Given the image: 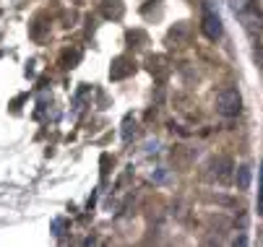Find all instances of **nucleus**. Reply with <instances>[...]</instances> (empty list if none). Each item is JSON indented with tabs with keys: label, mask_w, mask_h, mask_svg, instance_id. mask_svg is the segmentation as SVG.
Wrapping results in <instances>:
<instances>
[{
	"label": "nucleus",
	"mask_w": 263,
	"mask_h": 247,
	"mask_svg": "<svg viewBox=\"0 0 263 247\" xmlns=\"http://www.w3.org/2000/svg\"><path fill=\"white\" fill-rule=\"evenodd\" d=\"M216 112L221 117H237L242 112V96L235 86H224L216 94Z\"/></svg>",
	"instance_id": "nucleus-1"
},
{
	"label": "nucleus",
	"mask_w": 263,
	"mask_h": 247,
	"mask_svg": "<svg viewBox=\"0 0 263 247\" xmlns=\"http://www.w3.org/2000/svg\"><path fill=\"white\" fill-rule=\"evenodd\" d=\"M240 18H242V24H245V29L250 34H260L263 31V13H260V8L255 3H245L240 8Z\"/></svg>",
	"instance_id": "nucleus-4"
},
{
	"label": "nucleus",
	"mask_w": 263,
	"mask_h": 247,
	"mask_svg": "<svg viewBox=\"0 0 263 247\" xmlns=\"http://www.w3.org/2000/svg\"><path fill=\"white\" fill-rule=\"evenodd\" d=\"M258 214H263V164H260V195H258Z\"/></svg>",
	"instance_id": "nucleus-9"
},
{
	"label": "nucleus",
	"mask_w": 263,
	"mask_h": 247,
	"mask_svg": "<svg viewBox=\"0 0 263 247\" xmlns=\"http://www.w3.org/2000/svg\"><path fill=\"white\" fill-rule=\"evenodd\" d=\"M232 169L235 167H232V159L230 156H211L209 164H206V177L214 180V182H219V185H224V182H230Z\"/></svg>",
	"instance_id": "nucleus-2"
},
{
	"label": "nucleus",
	"mask_w": 263,
	"mask_h": 247,
	"mask_svg": "<svg viewBox=\"0 0 263 247\" xmlns=\"http://www.w3.org/2000/svg\"><path fill=\"white\" fill-rule=\"evenodd\" d=\"M201 29H203V34L211 39V42H216V39H221V34H224V24H221V16L216 13V8L214 6H203V16H201Z\"/></svg>",
	"instance_id": "nucleus-3"
},
{
	"label": "nucleus",
	"mask_w": 263,
	"mask_h": 247,
	"mask_svg": "<svg viewBox=\"0 0 263 247\" xmlns=\"http://www.w3.org/2000/svg\"><path fill=\"white\" fill-rule=\"evenodd\" d=\"M250 180H253V172H250V167H248V164L237 167V174H235V182H237V188H240V190H248V188H250Z\"/></svg>",
	"instance_id": "nucleus-7"
},
{
	"label": "nucleus",
	"mask_w": 263,
	"mask_h": 247,
	"mask_svg": "<svg viewBox=\"0 0 263 247\" xmlns=\"http://www.w3.org/2000/svg\"><path fill=\"white\" fill-rule=\"evenodd\" d=\"M136 73V63L130 57H115L112 60V68H109V78L112 81H123L128 76Z\"/></svg>",
	"instance_id": "nucleus-6"
},
{
	"label": "nucleus",
	"mask_w": 263,
	"mask_h": 247,
	"mask_svg": "<svg viewBox=\"0 0 263 247\" xmlns=\"http://www.w3.org/2000/svg\"><path fill=\"white\" fill-rule=\"evenodd\" d=\"M191 37H193V29H191V24L180 21V24H175V26L170 29V34H167V42H170V47H185V45H191Z\"/></svg>",
	"instance_id": "nucleus-5"
},
{
	"label": "nucleus",
	"mask_w": 263,
	"mask_h": 247,
	"mask_svg": "<svg viewBox=\"0 0 263 247\" xmlns=\"http://www.w3.org/2000/svg\"><path fill=\"white\" fill-rule=\"evenodd\" d=\"M123 3H120V0H104V16L107 18H123Z\"/></svg>",
	"instance_id": "nucleus-8"
},
{
	"label": "nucleus",
	"mask_w": 263,
	"mask_h": 247,
	"mask_svg": "<svg viewBox=\"0 0 263 247\" xmlns=\"http://www.w3.org/2000/svg\"><path fill=\"white\" fill-rule=\"evenodd\" d=\"M52 227H55V234L60 237V234H63V227H65V221H63V219H55V224H52Z\"/></svg>",
	"instance_id": "nucleus-10"
}]
</instances>
